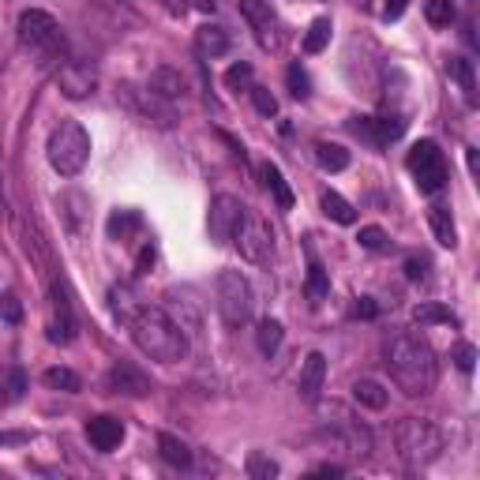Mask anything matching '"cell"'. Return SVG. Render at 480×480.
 <instances>
[{
	"label": "cell",
	"instance_id": "cell-1",
	"mask_svg": "<svg viewBox=\"0 0 480 480\" xmlns=\"http://www.w3.org/2000/svg\"><path fill=\"white\" fill-rule=\"evenodd\" d=\"M387 368H391V379L398 383V391L409 398L431 394V387H436V379H439L436 349H431L428 338H421L417 330L394 334L387 345Z\"/></svg>",
	"mask_w": 480,
	"mask_h": 480
},
{
	"label": "cell",
	"instance_id": "cell-2",
	"mask_svg": "<svg viewBox=\"0 0 480 480\" xmlns=\"http://www.w3.org/2000/svg\"><path fill=\"white\" fill-rule=\"evenodd\" d=\"M128 330H132V342L151 360L177 364V360L188 357V334L181 330L177 319H173L166 308H158V304H139L135 315L128 319Z\"/></svg>",
	"mask_w": 480,
	"mask_h": 480
},
{
	"label": "cell",
	"instance_id": "cell-3",
	"mask_svg": "<svg viewBox=\"0 0 480 480\" xmlns=\"http://www.w3.org/2000/svg\"><path fill=\"white\" fill-rule=\"evenodd\" d=\"M394 443H398V458H402L409 469H424L443 454L446 436L431 421L406 417L394 431Z\"/></svg>",
	"mask_w": 480,
	"mask_h": 480
},
{
	"label": "cell",
	"instance_id": "cell-4",
	"mask_svg": "<svg viewBox=\"0 0 480 480\" xmlns=\"http://www.w3.org/2000/svg\"><path fill=\"white\" fill-rule=\"evenodd\" d=\"M45 154H50V166L60 173V177H79L83 166L90 162V135L79 120H60L50 143H45Z\"/></svg>",
	"mask_w": 480,
	"mask_h": 480
},
{
	"label": "cell",
	"instance_id": "cell-5",
	"mask_svg": "<svg viewBox=\"0 0 480 480\" xmlns=\"http://www.w3.org/2000/svg\"><path fill=\"white\" fill-rule=\"evenodd\" d=\"M233 244L240 252V259L263 267L275 255V229H270V221L259 211H248L244 206V214H240L236 229H233Z\"/></svg>",
	"mask_w": 480,
	"mask_h": 480
},
{
	"label": "cell",
	"instance_id": "cell-6",
	"mask_svg": "<svg viewBox=\"0 0 480 480\" xmlns=\"http://www.w3.org/2000/svg\"><path fill=\"white\" fill-rule=\"evenodd\" d=\"M406 166L413 173V181H417V188L424 191V196H436V191L446 188V158L439 151V143L436 139H421V143H413V151L406 158Z\"/></svg>",
	"mask_w": 480,
	"mask_h": 480
},
{
	"label": "cell",
	"instance_id": "cell-7",
	"mask_svg": "<svg viewBox=\"0 0 480 480\" xmlns=\"http://www.w3.org/2000/svg\"><path fill=\"white\" fill-rule=\"evenodd\" d=\"M255 308V293L240 270H221L218 275V312L229 327H244Z\"/></svg>",
	"mask_w": 480,
	"mask_h": 480
},
{
	"label": "cell",
	"instance_id": "cell-8",
	"mask_svg": "<svg viewBox=\"0 0 480 480\" xmlns=\"http://www.w3.org/2000/svg\"><path fill=\"white\" fill-rule=\"evenodd\" d=\"M240 15L248 19L255 42H259V50L275 53L282 45V23H278L275 8H270V0H240Z\"/></svg>",
	"mask_w": 480,
	"mask_h": 480
},
{
	"label": "cell",
	"instance_id": "cell-9",
	"mask_svg": "<svg viewBox=\"0 0 480 480\" xmlns=\"http://www.w3.org/2000/svg\"><path fill=\"white\" fill-rule=\"evenodd\" d=\"M120 98L128 102V109L132 113H139L147 124H158V128H173L177 124V109H173V102L158 98L154 90H139V87H120Z\"/></svg>",
	"mask_w": 480,
	"mask_h": 480
},
{
	"label": "cell",
	"instance_id": "cell-10",
	"mask_svg": "<svg viewBox=\"0 0 480 480\" xmlns=\"http://www.w3.org/2000/svg\"><path fill=\"white\" fill-rule=\"evenodd\" d=\"M19 42L30 45V50H57L60 45V23L53 19L50 12H42V8H30L19 15Z\"/></svg>",
	"mask_w": 480,
	"mask_h": 480
},
{
	"label": "cell",
	"instance_id": "cell-11",
	"mask_svg": "<svg viewBox=\"0 0 480 480\" xmlns=\"http://www.w3.org/2000/svg\"><path fill=\"white\" fill-rule=\"evenodd\" d=\"M240 214H244V203H240L236 196H214L211 214H206V229H211L214 244H229Z\"/></svg>",
	"mask_w": 480,
	"mask_h": 480
},
{
	"label": "cell",
	"instance_id": "cell-12",
	"mask_svg": "<svg viewBox=\"0 0 480 480\" xmlns=\"http://www.w3.org/2000/svg\"><path fill=\"white\" fill-rule=\"evenodd\" d=\"M57 87H60L64 98L83 102L94 94V87H98V75H94V68H87V64H64V68L57 72Z\"/></svg>",
	"mask_w": 480,
	"mask_h": 480
},
{
	"label": "cell",
	"instance_id": "cell-13",
	"mask_svg": "<svg viewBox=\"0 0 480 480\" xmlns=\"http://www.w3.org/2000/svg\"><path fill=\"white\" fill-rule=\"evenodd\" d=\"M334 443H338V451H345L349 458H368L372 454V431L357 421H334Z\"/></svg>",
	"mask_w": 480,
	"mask_h": 480
},
{
	"label": "cell",
	"instance_id": "cell-14",
	"mask_svg": "<svg viewBox=\"0 0 480 480\" xmlns=\"http://www.w3.org/2000/svg\"><path fill=\"white\" fill-rule=\"evenodd\" d=\"M105 387H109V391H117V394H128V398H143V394H151V379L143 375L135 364L120 360V364L109 368Z\"/></svg>",
	"mask_w": 480,
	"mask_h": 480
},
{
	"label": "cell",
	"instance_id": "cell-15",
	"mask_svg": "<svg viewBox=\"0 0 480 480\" xmlns=\"http://www.w3.org/2000/svg\"><path fill=\"white\" fill-rule=\"evenodd\" d=\"M87 439H90L94 451L109 454V451H117V446L124 443V424L117 417H109V413H102V417H90L87 421Z\"/></svg>",
	"mask_w": 480,
	"mask_h": 480
},
{
	"label": "cell",
	"instance_id": "cell-16",
	"mask_svg": "<svg viewBox=\"0 0 480 480\" xmlns=\"http://www.w3.org/2000/svg\"><path fill=\"white\" fill-rule=\"evenodd\" d=\"M323 383H327V357L323 353H308L304 364H300V379H297V391H300L304 402H319Z\"/></svg>",
	"mask_w": 480,
	"mask_h": 480
},
{
	"label": "cell",
	"instance_id": "cell-17",
	"mask_svg": "<svg viewBox=\"0 0 480 480\" xmlns=\"http://www.w3.org/2000/svg\"><path fill=\"white\" fill-rule=\"evenodd\" d=\"M196 53L203 60H214V57H226L229 53V30L218 27V23H203L196 30Z\"/></svg>",
	"mask_w": 480,
	"mask_h": 480
},
{
	"label": "cell",
	"instance_id": "cell-18",
	"mask_svg": "<svg viewBox=\"0 0 480 480\" xmlns=\"http://www.w3.org/2000/svg\"><path fill=\"white\" fill-rule=\"evenodd\" d=\"M147 90H154L158 98H166V102H177V98H184V75L177 68H169V64H162V68L151 72Z\"/></svg>",
	"mask_w": 480,
	"mask_h": 480
},
{
	"label": "cell",
	"instance_id": "cell-19",
	"mask_svg": "<svg viewBox=\"0 0 480 480\" xmlns=\"http://www.w3.org/2000/svg\"><path fill=\"white\" fill-rule=\"evenodd\" d=\"M259 181L270 196H275V203L282 206V211H293V191H290V184H285L282 169L275 162H259Z\"/></svg>",
	"mask_w": 480,
	"mask_h": 480
},
{
	"label": "cell",
	"instance_id": "cell-20",
	"mask_svg": "<svg viewBox=\"0 0 480 480\" xmlns=\"http://www.w3.org/2000/svg\"><path fill=\"white\" fill-rule=\"evenodd\" d=\"M143 229V214L139 211H113L109 214V221H105V233H109V240H132L135 233Z\"/></svg>",
	"mask_w": 480,
	"mask_h": 480
},
{
	"label": "cell",
	"instance_id": "cell-21",
	"mask_svg": "<svg viewBox=\"0 0 480 480\" xmlns=\"http://www.w3.org/2000/svg\"><path fill=\"white\" fill-rule=\"evenodd\" d=\"M428 226H431V233H436V240L443 248H458V226H454V214L446 211V206H431Z\"/></svg>",
	"mask_w": 480,
	"mask_h": 480
},
{
	"label": "cell",
	"instance_id": "cell-22",
	"mask_svg": "<svg viewBox=\"0 0 480 480\" xmlns=\"http://www.w3.org/2000/svg\"><path fill=\"white\" fill-rule=\"evenodd\" d=\"M353 402L357 406H364V409H387V402H391V394H387V387L383 383H375V379H357L353 383Z\"/></svg>",
	"mask_w": 480,
	"mask_h": 480
},
{
	"label": "cell",
	"instance_id": "cell-23",
	"mask_svg": "<svg viewBox=\"0 0 480 480\" xmlns=\"http://www.w3.org/2000/svg\"><path fill=\"white\" fill-rule=\"evenodd\" d=\"M446 72H451V79H458V87H461V94H466V102L476 105V72H473V60L451 57V60H446Z\"/></svg>",
	"mask_w": 480,
	"mask_h": 480
},
{
	"label": "cell",
	"instance_id": "cell-24",
	"mask_svg": "<svg viewBox=\"0 0 480 480\" xmlns=\"http://www.w3.org/2000/svg\"><path fill=\"white\" fill-rule=\"evenodd\" d=\"M158 454H162L169 466H177V469H188V466H191V446H188L184 439H177V436H169V431H162V436H158Z\"/></svg>",
	"mask_w": 480,
	"mask_h": 480
},
{
	"label": "cell",
	"instance_id": "cell-25",
	"mask_svg": "<svg viewBox=\"0 0 480 480\" xmlns=\"http://www.w3.org/2000/svg\"><path fill=\"white\" fill-rule=\"evenodd\" d=\"M319 206H323V214H327L330 221H338V226H353V221H357L353 203L342 199L338 191H323V199H319Z\"/></svg>",
	"mask_w": 480,
	"mask_h": 480
},
{
	"label": "cell",
	"instance_id": "cell-26",
	"mask_svg": "<svg viewBox=\"0 0 480 480\" xmlns=\"http://www.w3.org/2000/svg\"><path fill=\"white\" fill-rule=\"evenodd\" d=\"M315 162L323 166L327 173H342V169H349V151L338 147V143L319 139V143H315Z\"/></svg>",
	"mask_w": 480,
	"mask_h": 480
},
{
	"label": "cell",
	"instance_id": "cell-27",
	"mask_svg": "<svg viewBox=\"0 0 480 480\" xmlns=\"http://www.w3.org/2000/svg\"><path fill=\"white\" fill-rule=\"evenodd\" d=\"M282 338H285V327L278 323V319H263L259 330H255V345H259L263 357H275L282 349Z\"/></svg>",
	"mask_w": 480,
	"mask_h": 480
},
{
	"label": "cell",
	"instance_id": "cell-28",
	"mask_svg": "<svg viewBox=\"0 0 480 480\" xmlns=\"http://www.w3.org/2000/svg\"><path fill=\"white\" fill-rule=\"evenodd\" d=\"M135 308H139V297L132 293V285H113V290H109V312H113L120 323H128V319L135 315Z\"/></svg>",
	"mask_w": 480,
	"mask_h": 480
},
{
	"label": "cell",
	"instance_id": "cell-29",
	"mask_svg": "<svg viewBox=\"0 0 480 480\" xmlns=\"http://www.w3.org/2000/svg\"><path fill=\"white\" fill-rule=\"evenodd\" d=\"M402 132H406V117H402V113L372 117V139H375V147H383V143H394Z\"/></svg>",
	"mask_w": 480,
	"mask_h": 480
},
{
	"label": "cell",
	"instance_id": "cell-30",
	"mask_svg": "<svg viewBox=\"0 0 480 480\" xmlns=\"http://www.w3.org/2000/svg\"><path fill=\"white\" fill-rule=\"evenodd\" d=\"M42 383H45L50 391H64V394H75L79 387H83V379H79L72 368H60V364H57V368H45Z\"/></svg>",
	"mask_w": 480,
	"mask_h": 480
},
{
	"label": "cell",
	"instance_id": "cell-31",
	"mask_svg": "<svg viewBox=\"0 0 480 480\" xmlns=\"http://www.w3.org/2000/svg\"><path fill=\"white\" fill-rule=\"evenodd\" d=\"M413 319H417L421 327H458V315L451 308H443V304H421V308H413Z\"/></svg>",
	"mask_w": 480,
	"mask_h": 480
},
{
	"label": "cell",
	"instance_id": "cell-32",
	"mask_svg": "<svg viewBox=\"0 0 480 480\" xmlns=\"http://www.w3.org/2000/svg\"><path fill=\"white\" fill-rule=\"evenodd\" d=\"M304 293H308V300L312 304H323L327 300V293H330V282H327V270H323V263L312 255V267H308V285H304Z\"/></svg>",
	"mask_w": 480,
	"mask_h": 480
},
{
	"label": "cell",
	"instance_id": "cell-33",
	"mask_svg": "<svg viewBox=\"0 0 480 480\" xmlns=\"http://www.w3.org/2000/svg\"><path fill=\"white\" fill-rule=\"evenodd\" d=\"M330 19L327 15H319V19L308 27V35H304V53H323L327 50V42H330Z\"/></svg>",
	"mask_w": 480,
	"mask_h": 480
},
{
	"label": "cell",
	"instance_id": "cell-34",
	"mask_svg": "<svg viewBox=\"0 0 480 480\" xmlns=\"http://www.w3.org/2000/svg\"><path fill=\"white\" fill-rule=\"evenodd\" d=\"M424 19L431 27H451L458 19V8H454V0H428L424 4Z\"/></svg>",
	"mask_w": 480,
	"mask_h": 480
},
{
	"label": "cell",
	"instance_id": "cell-35",
	"mask_svg": "<svg viewBox=\"0 0 480 480\" xmlns=\"http://www.w3.org/2000/svg\"><path fill=\"white\" fill-rule=\"evenodd\" d=\"M244 469H248L252 480H275V476H278V461H275V458H267V454H259V451H252Z\"/></svg>",
	"mask_w": 480,
	"mask_h": 480
},
{
	"label": "cell",
	"instance_id": "cell-36",
	"mask_svg": "<svg viewBox=\"0 0 480 480\" xmlns=\"http://www.w3.org/2000/svg\"><path fill=\"white\" fill-rule=\"evenodd\" d=\"M285 83H290V94H293V98H300V102L312 94V79H308V72H304L300 64H290V72H285Z\"/></svg>",
	"mask_w": 480,
	"mask_h": 480
},
{
	"label": "cell",
	"instance_id": "cell-37",
	"mask_svg": "<svg viewBox=\"0 0 480 480\" xmlns=\"http://www.w3.org/2000/svg\"><path fill=\"white\" fill-rule=\"evenodd\" d=\"M357 240H360V248H368V252H387L391 248V236L383 233L379 226H364Z\"/></svg>",
	"mask_w": 480,
	"mask_h": 480
},
{
	"label": "cell",
	"instance_id": "cell-38",
	"mask_svg": "<svg viewBox=\"0 0 480 480\" xmlns=\"http://www.w3.org/2000/svg\"><path fill=\"white\" fill-rule=\"evenodd\" d=\"M252 102H255V109H259V113L263 117H275L278 113V98H275V94H270L267 87H259V83H252Z\"/></svg>",
	"mask_w": 480,
	"mask_h": 480
},
{
	"label": "cell",
	"instance_id": "cell-39",
	"mask_svg": "<svg viewBox=\"0 0 480 480\" xmlns=\"http://www.w3.org/2000/svg\"><path fill=\"white\" fill-rule=\"evenodd\" d=\"M226 87L229 90H252V64H233V68L226 72Z\"/></svg>",
	"mask_w": 480,
	"mask_h": 480
},
{
	"label": "cell",
	"instance_id": "cell-40",
	"mask_svg": "<svg viewBox=\"0 0 480 480\" xmlns=\"http://www.w3.org/2000/svg\"><path fill=\"white\" fill-rule=\"evenodd\" d=\"M0 319H8V323H19L23 319V304L15 293H0Z\"/></svg>",
	"mask_w": 480,
	"mask_h": 480
},
{
	"label": "cell",
	"instance_id": "cell-41",
	"mask_svg": "<svg viewBox=\"0 0 480 480\" xmlns=\"http://www.w3.org/2000/svg\"><path fill=\"white\" fill-rule=\"evenodd\" d=\"M451 360L461 368V372H473V364H476V349H473L469 342H458V345L451 349Z\"/></svg>",
	"mask_w": 480,
	"mask_h": 480
},
{
	"label": "cell",
	"instance_id": "cell-42",
	"mask_svg": "<svg viewBox=\"0 0 480 480\" xmlns=\"http://www.w3.org/2000/svg\"><path fill=\"white\" fill-rule=\"evenodd\" d=\"M406 278L409 282H424L428 278V259H424V255H409V259H406Z\"/></svg>",
	"mask_w": 480,
	"mask_h": 480
},
{
	"label": "cell",
	"instance_id": "cell-43",
	"mask_svg": "<svg viewBox=\"0 0 480 480\" xmlns=\"http://www.w3.org/2000/svg\"><path fill=\"white\" fill-rule=\"evenodd\" d=\"M154 259H158V252H154V244H143V248H139V255H135V275H151V267H154Z\"/></svg>",
	"mask_w": 480,
	"mask_h": 480
},
{
	"label": "cell",
	"instance_id": "cell-44",
	"mask_svg": "<svg viewBox=\"0 0 480 480\" xmlns=\"http://www.w3.org/2000/svg\"><path fill=\"white\" fill-rule=\"evenodd\" d=\"M406 8H409V0H383V19H387V23L402 19Z\"/></svg>",
	"mask_w": 480,
	"mask_h": 480
},
{
	"label": "cell",
	"instance_id": "cell-45",
	"mask_svg": "<svg viewBox=\"0 0 480 480\" xmlns=\"http://www.w3.org/2000/svg\"><path fill=\"white\" fill-rule=\"evenodd\" d=\"M379 308H375V300L372 297H360V304H357V315H364V319H372Z\"/></svg>",
	"mask_w": 480,
	"mask_h": 480
},
{
	"label": "cell",
	"instance_id": "cell-46",
	"mask_svg": "<svg viewBox=\"0 0 480 480\" xmlns=\"http://www.w3.org/2000/svg\"><path fill=\"white\" fill-rule=\"evenodd\" d=\"M315 476H342V466H330V461L327 466H315Z\"/></svg>",
	"mask_w": 480,
	"mask_h": 480
},
{
	"label": "cell",
	"instance_id": "cell-47",
	"mask_svg": "<svg viewBox=\"0 0 480 480\" xmlns=\"http://www.w3.org/2000/svg\"><path fill=\"white\" fill-rule=\"evenodd\" d=\"M23 394V372H12V398Z\"/></svg>",
	"mask_w": 480,
	"mask_h": 480
},
{
	"label": "cell",
	"instance_id": "cell-48",
	"mask_svg": "<svg viewBox=\"0 0 480 480\" xmlns=\"http://www.w3.org/2000/svg\"><path fill=\"white\" fill-rule=\"evenodd\" d=\"M469 173H473V177H476V173H480V162H476V151H469Z\"/></svg>",
	"mask_w": 480,
	"mask_h": 480
}]
</instances>
